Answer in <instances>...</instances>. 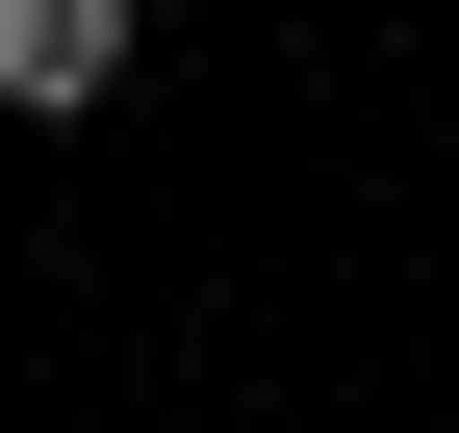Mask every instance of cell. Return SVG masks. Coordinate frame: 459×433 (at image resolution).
Instances as JSON below:
<instances>
[{"mask_svg":"<svg viewBox=\"0 0 459 433\" xmlns=\"http://www.w3.org/2000/svg\"><path fill=\"white\" fill-rule=\"evenodd\" d=\"M128 26H153V0H0V102H26V128L128 102Z\"/></svg>","mask_w":459,"mask_h":433,"instance_id":"cell-1","label":"cell"}]
</instances>
